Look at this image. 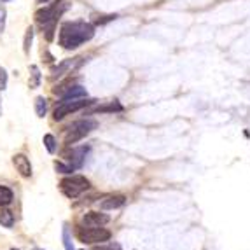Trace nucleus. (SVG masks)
Masks as SVG:
<instances>
[{
    "instance_id": "obj_11",
    "label": "nucleus",
    "mask_w": 250,
    "mask_h": 250,
    "mask_svg": "<svg viewBox=\"0 0 250 250\" xmlns=\"http://www.w3.org/2000/svg\"><path fill=\"white\" fill-rule=\"evenodd\" d=\"M89 152V147L88 146H83V147H77V149L72 150V167L74 168H81L84 165V158L86 154Z\"/></svg>"
},
{
    "instance_id": "obj_24",
    "label": "nucleus",
    "mask_w": 250,
    "mask_h": 250,
    "mask_svg": "<svg viewBox=\"0 0 250 250\" xmlns=\"http://www.w3.org/2000/svg\"><path fill=\"white\" fill-rule=\"evenodd\" d=\"M93 250H123L121 247L117 245V243H108V245H100V247H95Z\"/></svg>"
},
{
    "instance_id": "obj_12",
    "label": "nucleus",
    "mask_w": 250,
    "mask_h": 250,
    "mask_svg": "<svg viewBox=\"0 0 250 250\" xmlns=\"http://www.w3.org/2000/svg\"><path fill=\"white\" fill-rule=\"evenodd\" d=\"M83 96H88L86 89L79 84H75V86H70L67 91L62 95V100H74V98H83Z\"/></svg>"
},
{
    "instance_id": "obj_23",
    "label": "nucleus",
    "mask_w": 250,
    "mask_h": 250,
    "mask_svg": "<svg viewBox=\"0 0 250 250\" xmlns=\"http://www.w3.org/2000/svg\"><path fill=\"white\" fill-rule=\"evenodd\" d=\"M114 20H117V14H107V16L98 18L95 23H96V25H105V23H108V21H114Z\"/></svg>"
},
{
    "instance_id": "obj_9",
    "label": "nucleus",
    "mask_w": 250,
    "mask_h": 250,
    "mask_svg": "<svg viewBox=\"0 0 250 250\" xmlns=\"http://www.w3.org/2000/svg\"><path fill=\"white\" fill-rule=\"evenodd\" d=\"M126 201V198L123 196V194H114V196H108L105 198L104 201L100 203V208L104 210H114V208H119V207H123Z\"/></svg>"
},
{
    "instance_id": "obj_22",
    "label": "nucleus",
    "mask_w": 250,
    "mask_h": 250,
    "mask_svg": "<svg viewBox=\"0 0 250 250\" xmlns=\"http://www.w3.org/2000/svg\"><path fill=\"white\" fill-rule=\"evenodd\" d=\"M7 86V72L4 67H0V91H4Z\"/></svg>"
},
{
    "instance_id": "obj_25",
    "label": "nucleus",
    "mask_w": 250,
    "mask_h": 250,
    "mask_svg": "<svg viewBox=\"0 0 250 250\" xmlns=\"http://www.w3.org/2000/svg\"><path fill=\"white\" fill-rule=\"evenodd\" d=\"M5 16H7V13H5L4 7H0V34L5 30Z\"/></svg>"
},
{
    "instance_id": "obj_14",
    "label": "nucleus",
    "mask_w": 250,
    "mask_h": 250,
    "mask_svg": "<svg viewBox=\"0 0 250 250\" xmlns=\"http://www.w3.org/2000/svg\"><path fill=\"white\" fill-rule=\"evenodd\" d=\"M30 72H32V74H30V81H28V84H30V88L32 89H35V88H39V86H41V70H39V67L37 65H32V67H30Z\"/></svg>"
},
{
    "instance_id": "obj_6",
    "label": "nucleus",
    "mask_w": 250,
    "mask_h": 250,
    "mask_svg": "<svg viewBox=\"0 0 250 250\" xmlns=\"http://www.w3.org/2000/svg\"><path fill=\"white\" fill-rule=\"evenodd\" d=\"M63 11H65L63 2L56 0V2H53V4L47 5V7L39 9L37 13H35V21H37L39 25L44 26V25H47L49 21H58L60 16L63 14Z\"/></svg>"
},
{
    "instance_id": "obj_10",
    "label": "nucleus",
    "mask_w": 250,
    "mask_h": 250,
    "mask_svg": "<svg viewBox=\"0 0 250 250\" xmlns=\"http://www.w3.org/2000/svg\"><path fill=\"white\" fill-rule=\"evenodd\" d=\"M77 60V58H75ZM75 60H65V62H62L58 65V67H54L53 68V77L56 79V77H62L63 74H67L68 70H72V68L75 67H79L81 62H75Z\"/></svg>"
},
{
    "instance_id": "obj_7",
    "label": "nucleus",
    "mask_w": 250,
    "mask_h": 250,
    "mask_svg": "<svg viewBox=\"0 0 250 250\" xmlns=\"http://www.w3.org/2000/svg\"><path fill=\"white\" fill-rule=\"evenodd\" d=\"M110 221V217L105 215V213L100 212H89L83 217V221H81V226L84 228H102L104 224Z\"/></svg>"
},
{
    "instance_id": "obj_21",
    "label": "nucleus",
    "mask_w": 250,
    "mask_h": 250,
    "mask_svg": "<svg viewBox=\"0 0 250 250\" xmlns=\"http://www.w3.org/2000/svg\"><path fill=\"white\" fill-rule=\"evenodd\" d=\"M63 245H65V250H74V247H72L70 231H68V228H67V226H65V228H63Z\"/></svg>"
},
{
    "instance_id": "obj_17",
    "label": "nucleus",
    "mask_w": 250,
    "mask_h": 250,
    "mask_svg": "<svg viewBox=\"0 0 250 250\" xmlns=\"http://www.w3.org/2000/svg\"><path fill=\"white\" fill-rule=\"evenodd\" d=\"M123 110V105L119 102H110L108 105H104V107H98L96 108V112H121Z\"/></svg>"
},
{
    "instance_id": "obj_2",
    "label": "nucleus",
    "mask_w": 250,
    "mask_h": 250,
    "mask_svg": "<svg viewBox=\"0 0 250 250\" xmlns=\"http://www.w3.org/2000/svg\"><path fill=\"white\" fill-rule=\"evenodd\" d=\"M60 189H62V192L65 194V196L74 200V198L81 196L84 191H88L89 180L83 175H72V177H67V179H63L62 182H60Z\"/></svg>"
},
{
    "instance_id": "obj_5",
    "label": "nucleus",
    "mask_w": 250,
    "mask_h": 250,
    "mask_svg": "<svg viewBox=\"0 0 250 250\" xmlns=\"http://www.w3.org/2000/svg\"><path fill=\"white\" fill-rule=\"evenodd\" d=\"M110 231L104 229V228H84L81 226L77 229V238H79L83 243H102V242H108L110 240Z\"/></svg>"
},
{
    "instance_id": "obj_13",
    "label": "nucleus",
    "mask_w": 250,
    "mask_h": 250,
    "mask_svg": "<svg viewBox=\"0 0 250 250\" xmlns=\"http://www.w3.org/2000/svg\"><path fill=\"white\" fill-rule=\"evenodd\" d=\"M0 224L4 228H13L14 226V213L11 210L0 207Z\"/></svg>"
},
{
    "instance_id": "obj_29",
    "label": "nucleus",
    "mask_w": 250,
    "mask_h": 250,
    "mask_svg": "<svg viewBox=\"0 0 250 250\" xmlns=\"http://www.w3.org/2000/svg\"><path fill=\"white\" fill-rule=\"evenodd\" d=\"M13 250H16V249H13Z\"/></svg>"
},
{
    "instance_id": "obj_1",
    "label": "nucleus",
    "mask_w": 250,
    "mask_h": 250,
    "mask_svg": "<svg viewBox=\"0 0 250 250\" xmlns=\"http://www.w3.org/2000/svg\"><path fill=\"white\" fill-rule=\"evenodd\" d=\"M95 35V26L86 21H67L60 28V46L65 49H75L83 42L91 41Z\"/></svg>"
},
{
    "instance_id": "obj_15",
    "label": "nucleus",
    "mask_w": 250,
    "mask_h": 250,
    "mask_svg": "<svg viewBox=\"0 0 250 250\" xmlns=\"http://www.w3.org/2000/svg\"><path fill=\"white\" fill-rule=\"evenodd\" d=\"M14 194L13 191L9 188H5V186H0V207H7L11 201H13Z\"/></svg>"
},
{
    "instance_id": "obj_28",
    "label": "nucleus",
    "mask_w": 250,
    "mask_h": 250,
    "mask_svg": "<svg viewBox=\"0 0 250 250\" xmlns=\"http://www.w3.org/2000/svg\"><path fill=\"white\" fill-rule=\"evenodd\" d=\"M35 250H39V249H35Z\"/></svg>"
},
{
    "instance_id": "obj_20",
    "label": "nucleus",
    "mask_w": 250,
    "mask_h": 250,
    "mask_svg": "<svg viewBox=\"0 0 250 250\" xmlns=\"http://www.w3.org/2000/svg\"><path fill=\"white\" fill-rule=\"evenodd\" d=\"M54 170L58 171V173H72V171H74V167L65 165V163H62V161H54Z\"/></svg>"
},
{
    "instance_id": "obj_19",
    "label": "nucleus",
    "mask_w": 250,
    "mask_h": 250,
    "mask_svg": "<svg viewBox=\"0 0 250 250\" xmlns=\"http://www.w3.org/2000/svg\"><path fill=\"white\" fill-rule=\"evenodd\" d=\"M44 146H46V149H47L49 154H54V152H56V138L49 133L44 135Z\"/></svg>"
},
{
    "instance_id": "obj_3",
    "label": "nucleus",
    "mask_w": 250,
    "mask_h": 250,
    "mask_svg": "<svg viewBox=\"0 0 250 250\" xmlns=\"http://www.w3.org/2000/svg\"><path fill=\"white\" fill-rule=\"evenodd\" d=\"M96 126H98V123H96L95 119H81V121L74 123V125L68 128L67 135H65V144L72 146V144L79 142L86 135L91 133Z\"/></svg>"
},
{
    "instance_id": "obj_26",
    "label": "nucleus",
    "mask_w": 250,
    "mask_h": 250,
    "mask_svg": "<svg viewBox=\"0 0 250 250\" xmlns=\"http://www.w3.org/2000/svg\"><path fill=\"white\" fill-rule=\"evenodd\" d=\"M39 4H46V2H49V0H37Z\"/></svg>"
},
{
    "instance_id": "obj_8",
    "label": "nucleus",
    "mask_w": 250,
    "mask_h": 250,
    "mask_svg": "<svg viewBox=\"0 0 250 250\" xmlns=\"http://www.w3.org/2000/svg\"><path fill=\"white\" fill-rule=\"evenodd\" d=\"M13 165L16 167V170L20 171L21 177H32V165L30 159L25 154H16L13 158Z\"/></svg>"
},
{
    "instance_id": "obj_27",
    "label": "nucleus",
    "mask_w": 250,
    "mask_h": 250,
    "mask_svg": "<svg viewBox=\"0 0 250 250\" xmlns=\"http://www.w3.org/2000/svg\"><path fill=\"white\" fill-rule=\"evenodd\" d=\"M2 2H9V0H2Z\"/></svg>"
},
{
    "instance_id": "obj_18",
    "label": "nucleus",
    "mask_w": 250,
    "mask_h": 250,
    "mask_svg": "<svg viewBox=\"0 0 250 250\" xmlns=\"http://www.w3.org/2000/svg\"><path fill=\"white\" fill-rule=\"evenodd\" d=\"M32 41H34V28H32V26H28V28H26V34H25V41H23V51H25V54L30 53Z\"/></svg>"
},
{
    "instance_id": "obj_16",
    "label": "nucleus",
    "mask_w": 250,
    "mask_h": 250,
    "mask_svg": "<svg viewBox=\"0 0 250 250\" xmlns=\"http://www.w3.org/2000/svg\"><path fill=\"white\" fill-rule=\"evenodd\" d=\"M47 112V100L44 96H37L35 98V114L37 117H44Z\"/></svg>"
},
{
    "instance_id": "obj_4",
    "label": "nucleus",
    "mask_w": 250,
    "mask_h": 250,
    "mask_svg": "<svg viewBox=\"0 0 250 250\" xmlns=\"http://www.w3.org/2000/svg\"><path fill=\"white\" fill-rule=\"evenodd\" d=\"M95 100H88L86 96H83V98H74V100H62L58 107L54 108L53 119L54 121H62L65 116H68V114H72V112H77V110H81V108H84V107H88Z\"/></svg>"
}]
</instances>
